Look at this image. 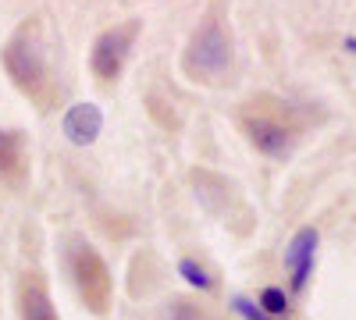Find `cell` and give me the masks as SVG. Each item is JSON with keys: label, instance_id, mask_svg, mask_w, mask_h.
Wrapping results in <instances>:
<instances>
[{"label": "cell", "instance_id": "6da1fadb", "mask_svg": "<svg viewBox=\"0 0 356 320\" xmlns=\"http://www.w3.org/2000/svg\"><path fill=\"white\" fill-rule=\"evenodd\" d=\"M4 68H8L11 82L40 110L54 107V100H57V78H54V68L47 61L43 28H40L36 18L25 22L18 33H15V40L4 47Z\"/></svg>", "mask_w": 356, "mask_h": 320}, {"label": "cell", "instance_id": "7a4b0ae2", "mask_svg": "<svg viewBox=\"0 0 356 320\" xmlns=\"http://www.w3.org/2000/svg\"><path fill=\"white\" fill-rule=\"evenodd\" d=\"M239 125H243L246 139L267 157L285 153L292 146V139L300 135V121H296L292 110L275 96H253L239 114Z\"/></svg>", "mask_w": 356, "mask_h": 320}, {"label": "cell", "instance_id": "3957f363", "mask_svg": "<svg viewBox=\"0 0 356 320\" xmlns=\"http://www.w3.org/2000/svg\"><path fill=\"white\" fill-rule=\"evenodd\" d=\"M182 65L189 78H203V82H221L232 71V36L225 33L218 11L207 15L203 25L193 33V43L186 50Z\"/></svg>", "mask_w": 356, "mask_h": 320}, {"label": "cell", "instance_id": "277c9868", "mask_svg": "<svg viewBox=\"0 0 356 320\" xmlns=\"http://www.w3.org/2000/svg\"><path fill=\"white\" fill-rule=\"evenodd\" d=\"M68 271H72V281L79 288L82 303L93 313H107V306H111V271L104 264V256L86 242H72L68 246Z\"/></svg>", "mask_w": 356, "mask_h": 320}, {"label": "cell", "instance_id": "5b68a950", "mask_svg": "<svg viewBox=\"0 0 356 320\" xmlns=\"http://www.w3.org/2000/svg\"><path fill=\"white\" fill-rule=\"evenodd\" d=\"M136 33H139V22H125V25L107 28V33L97 40V47H93V75L104 85H111L118 75H122V65H125V57L132 50Z\"/></svg>", "mask_w": 356, "mask_h": 320}, {"label": "cell", "instance_id": "8992f818", "mask_svg": "<svg viewBox=\"0 0 356 320\" xmlns=\"http://www.w3.org/2000/svg\"><path fill=\"white\" fill-rule=\"evenodd\" d=\"M18 317L22 320H61L50 303V292L36 271H25L18 281Z\"/></svg>", "mask_w": 356, "mask_h": 320}, {"label": "cell", "instance_id": "52a82bcc", "mask_svg": "<svg viewBox=\"0 0 356 320\" xmlns=\"http://www.w3.org/2000/svg\"><path fill=\"white\" fill-rule=\"evenodd\" d=\"M0 178L8 182L25 178V150H22V135L15 132H0Z\"/></svg>", "mask_w": 356, "mask_h": 320}, {"label": "cell", "instance_id": "ba28073f", "mask_svg": "<svg viewBox=\"0 0 356 320\" xmlns=\"http://www.w3.org/2000/svg\"><path fill=\"white\" fill-rule=\"evenodd\" d=\"M168 320H214L207 310H200V306H193V303H175L171 306V313H168Z\"/></svg>", "mask_w": 356, "mask_h": 320}]
</instances>
